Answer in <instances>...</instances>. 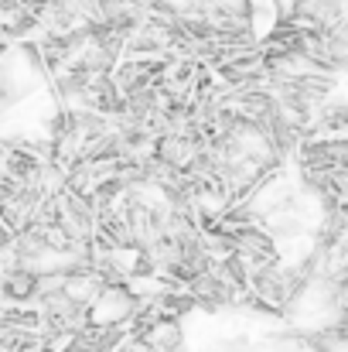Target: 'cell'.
<instances>
[{
  "label": "cell",
  "mask_w": 348,
  "mask_h": 352,
  "mask_svg": "<svg viewBox=\"0 0 348 352\" xmlns=\"http://www.w3.org/2000/svg\"><path fill=\"white\" fill-rule=\"evenodd\" d=\"M137 308H140V301H137V294L130 291V284H126V280H110V284L100 291V298L89 305V322H93V325L126 329V332H130V325H133V318H137Z\"/></svg>",
  "instance_id": "6da1fadb"
},
{
  "label": "cell",
  "mask_w": 348,
  "mask_h": 352,
  "mask_svg": "<svg viewBox=\"0 0 348 352\" xmlns=\"http://www.w3.org/2000/svg\"><path fill=\"white\" fill-rule=\"evenodd\" d=\"M249 291H253V301H256V305L280 311V308L290 301V294H294V280H290V274L280 267V260H270V263H263V267L256 270Z\"/></svg>",
  "instance_id": "7a4b0ae2"
},
{
  "label": "cell",
  "mask_w": 348,
  "mask_h": 352,
  "mask_svg": "<svg viewBox=\"0 0 348 352\" xmlns=\"http://www.w3.org/2000/svg\"><path fill=\"white\" fill-rule=\"evenodd\" d=\"M38 291H41V274H34L31 267L17 263V267L3 270V284H0V298L3 301L27 305V301H38Z\"/></svg>",
  "instance_id": "3957f363"
},
{
  "label": "cell",
  "mask_w": 348,
  "mask_h": 352,
  "mask_svg": "<svg viewBox=\"0 0 348 352\" xmlns=\"http://www.w3.org/2000/svg\"><path fill=\"white\" fill-rule=\"evenodd\" d=\"M232 243H235V253H242V256H249V260H259V263L277 260L273 236L266 233L256 219H253V223H242L239 230H232Z\"/></svg>",
  "instance_id": "277c9868"
},
{
  "label": "cell",
  "mask_w": 348,
  "mask_h": 352,
  "mask_svg": "<svg viewBox=\"0 0 348 352\" xmlns=\"http://www.w3.org/2000/svg\"><path fill=\"white\" fill-rule=\"evenodd\" d=\"M130 332H137L147 346L154 352H174L181 346V325L174 322V315H161V318H150L147 325H140V329H130Z\"/></svg>",
  "instance_id": "5b68a950"
}]
</instances>
